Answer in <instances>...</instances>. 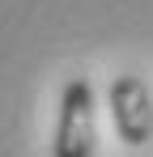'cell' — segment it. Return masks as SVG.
<instances>
[{
  "label": "cell",
  "mask_w": 153,
  "mask_h": 157,
  "mask_svg": "<svg viewBox=\"0 0 153 157\" xmlns=\"http://www.w3.org/2000/svg\"><path fill=\"white\" fill-rule=\"evenodd\" d=\"M98 144V102L89 77H73L60 89L55 132H51V157H94Z\"/></svg>",
  "instance_id": "obj_1"
},
{
  "label": "cell",
  "mask_w": 153,
  "mask_h": 157,
  "mask_svg": "<svg viewBox=\"0 0 153 157\" xmlns=\"http://www.w3.org/2000/svg\"><path fill=\"white\" fill-rule=\"evenodd\" d=\"M106 106H111V123L115 136L124 140L128 149H145L153 140V94L145 77L136 72H119L106 89Z\"/></svg>",
  "instance_id": "obj_2"
}]
</instances>
